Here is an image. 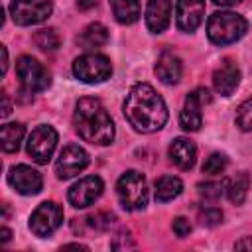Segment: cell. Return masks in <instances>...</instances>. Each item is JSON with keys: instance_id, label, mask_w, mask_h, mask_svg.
Listing matches in <instances>:
<instances>
[{"instance_id": "obj_36", "label": "cell", "mask_w": 252, "mask_h": 252, "mask_svg": "<svg viewBox=\"0 0 252 252\" xmlns=\"http://www.w3.org/2000/svg\"><path fill=\"white\" fill-rule=\"evenodd\" d=\"M217 6H234V4H238V2H242V0H213Z\"/></svg>"}, {"instance_id": "obj_1", "label": "cell", "mask_w": 252, "mask_h": 252, "mask_svg": "<svg viewBox=\"0 0 252 252\" xmlns=\"http://www.w3.org/2000/svg\"><path fill=\"white\" fill-rule=\"evenodd\" d=\"M124 116L136 132L152 134L165 126L167 106L148 83H136L124 100Z\"/></svg>"}, {"instance_id": "obj_8", "label": "cell", "mask_w": 252, "mask_h": 252, "mask_svg": "<svg viewBox=\"0 0 252 252\" xmlns=\"http://www.w3.org/2000/svg\"><path fill=\"white\" fill-rule=\"evenodd\" d=\"M57 140H59L57 132L51 126L41 124V126L32 130L28 144H26V152L35 163H47L55 152Z\"/></svg>"}, {"instance_id": "obj_21", "label": "cell", "mask_w": 252, "mask_h": 252, "mask_svg": "<svg viewBox=\"0 0 252 252\" xmlns=\"http://www.w3.org/2000/svg\"><path fill=\"white\" fill-rule=\"evenodd\" d=\"M181 191H183V181L175 175H163L156 181V199L159 203H165V201L179 197Z\"/></svg>"}, {"instance_id": "obj_16", "label": "cell", "mask_w": 252, "mask_h": 252, "mask_svg": "<svg viewBox=\"0 0 252 252\" xmlns=\"http://www.w3.org/2000/svg\"><path fill=\"white\" fill-rule=\"evenodd\" d=\"M171 22V0H148L146 26L152 33H161Z\"/></svg>"}, {"instance_id": "obj_34", "label": "cell", "mask_w": 252, "mask_h": 252, "mask_svg": "<svg viewBox=\"0 0 252 252\" xmlns=\"http://www.w3.org/2000/svg\"><path fill=\"white\" fill-rule=\"evenodd\" d=\"M10 236H12V232H10V228H6V226H2V228H0V240H2V242H8V240H10Z\"/></svg>"}, {"instance_id": "obj_24", "label": "cell", "mask_w": 252, "mask_h": 252, "mask_svg": "<svg viewBox=\"0 0 252 252\" xmlns=\"http://www.w3.org/2000/svg\"><path fill=\"white\" fill-rule=\"evenodd\" d=\"M33 43L41 51H55L61 45V35L53 28H43V30L33 33Z\"/></svg>"}, {"instance_id": "obj_22", "label": "cell", "mask_w": 252, "mask_h": 252, "mask_svg": "<svg viewBox=\"0 0 252 252\" xmlns=\"http://www.w3.org/2000/svg\"><path fill=\"white\" fill-rule=\"evenodd\" d=\"M106 41H108V30L100 22L89 24L81 35V43L87 47H98V45H104Z\"/></svg>"}, {"instance_id": "obj_23", "label": "cell", "mask_w": 252, "mask_h": 252, "mask_svg": "<svg viewBox=\"0 0 252 252\" xmlns=\"http://www.w3.org/2000/svg\"><path fill=\"white\" fill-rule=\"evenodd\" d=\"M248 187H250V177H248V173H246V171L238 173V175L228 183V187H226V195H228L230 203L240 205V203L246 199V195H248Z\"/></svg>"}, {"instance_id": "obj_26", "label": "cell", "mask_w": 252, "mask_h": 252, "mask_svg": "<svg viewBox=\"0 0 252 252\" xmlns=\"http://www.w3.org/2000/svg\"><path fill=\"white\" fill-rule=\"evenodd\" d=\"M234 122H236V126H238L242 132H250V130H252V96L246 98V100L236 108Z\"/></svg>"}, {"instance_id": "obj_11", "label": "cell", "mask_w": 252, "mask_h": 252, "mask_svg": "<svg viewBox=\"0 0 252 252\" xmlns=\"http://www.w3.org/2000/svg\"><path fill=\"white\" fill-rule=\"evenodd\" d=\"M89 165V154L79 144H69L61 150L55 161V173L59 179H71Z\"/></svg>"}, {"instance_id": "obj_4", "label": "cell", "mask_w": 252, "mask_h": 252, "mask_svg": "<svg viewBox=\"0 0 252 252\" xmlns=\"http://www.w3.org/2000/svg\"><path fill=\"white\" fill-rule=\"evenodd\" d=\"M116 197L126 211H142L150 197L146 177L136 169H128L116 181Z\"/></svg>"}, {"instance_id": "obj_20", "label": "cell", "mask_w": 252, "mask_h": 252, "mask_svg": "<svg viewBox=\"0 0 252 252\" xmlns=\"http://www.w3.org/2000/svg\"><path fill=\"white\" fill-rule=\"evenodd\" d=\"M24 126L20 122H8L0 128V146L4 152L12 154V152H18L22 140H24Z\"/></svg>"}, {"instance_id": "obj_29", "label": "cell", "mask_w": 252, "mask_h": 252, "mask_svg": "<svg viewBox=\"0 0 252 252\" xmlns=\"http://www.w3.org/2000/svg\"><path fill=\"white\" fill-rule=\"evenodd\" d=\"M87 222H89V226H93L96 230H106L114 222V215H110V213H96V215H91L87 219Z\"/></svg>"}, {"instance_id": "obj_37", "label": "cell", "mask_w": 252, "mask_h": 252, "mask_svg": "<svg viewBox=\"0 0 252 252\" xmlns=\"http://www.w3.org/2000/svg\"><path fill=\"white\" fill-rule=\"evenodd\" d=\"M2 73H6V69H8V51H6V47L2 45Z\"/></svg>"}, {"instance_id": "obj_19", "label": "cell", "mask_w": 252, "mask_h": 252, "mask_svg": "<svg viewBox=\"0 0 252 252\" xmlns=\"http://www.w3.org/2000/svg\"><path fill=\"white\" fill-rule=\"evenodd\" d=\"M118 24H134L140 18V0H108Z\"/></svg>"}, {"instance_id": "obj_32", "label": "cell", "mask_w": 252, "mask_h": 252, "mask_svg": "<svg viewBox=\"0 0 252 252\" xmlns=\"http://www.w3.org/2000/svg\"><path fill=\"white\" fill-rule=\"evenodd\" d=\"M2 100H4V106H2V118H6L10 112H12V104H10V96L4 93V96H2Z\"/></svg>"}, {"instance_id": "obj_14", "label": "cell", "mask_w": 252, "mask_h": 252, "mask_svg": "<svg viewBox=\"0 0 252 252\" xmlns=\"http://www.w3.org/2000/svg\"><path fill=\"white\" fill-rule=\"evenodd\" d=\"M205 16V2L203 0H177L175 4V24L181 32L191 33L195 32Z\"/></svg>"}, {"instance_id": "obj_10", "label": "cell", "mask_w": 252, "mask_h": 252, "mask_svg": "<svg viewBox=\"0 0 252 252\" xmlns=\"http://www.w3.org/2000/svg\"><path fill=\"white\" fill-rule=\"evenodd\" d=\"M211 102V93L207 89H195L187 94L185 98V104L179 112V124L183 130L187 132H197L203 124V114H201V108Z\"/></svg>"}, {"instance_id": "obj_28", "label": "cell", "mask_w": 252, "mask_h": 252, "mask_svg": "<svg viewBox=\"0 0 252 252\" xmlns=\"http://www.w3.org/2000/svg\"><path fill=\"white\" fill-rule=\"evenodd\" d=\"M199 222L203 226H217L219 222H222V211L217 207H205L199 211Z\"/></svg>"}, {"instance_id": "obj_25", "label": "cell", "mask_w": 252, "mask_h": 252, "mask_svg": "<svg viewBox=\"0 0 252 252\" xmlns=\"http://www.w3.org/2000/svg\"><path fill=\"white\" fill-rule=\"evenodd\" d=\"M224 187H226L224 181H207V183H199V185H197L201 199L211 201V203H215V201H219V199L222 197Z\"/></svg>"}, {"instance_id": "obj_17", "label": "cell", "mask_w": 252, "mask_h": 252, "mask_svg": "<svg viewBox=\"0 0 252 252\" xmlns=\"http://www.w3.org/2000/svg\"><path fill=\"white\" fill-rule=\"evenodd\" d=\"M169 159L173 161V165H177L179 169H191L195 165V158H197V148L189 138H175L169 144Z\"/></svg>"}, {"instance_id": "obj_31", "label": "cell", "mask_w": 252, "mask_h": 252, "mask_svg": "<svg viewBox=\"0 0 252 252\" xmlns=\"http://www.w3.org/2000/svg\"><path fill=\"white\" fill-rule=\"evenodd\" d=\"M236 250H252V236H244L242 240H238L234 244Z\"/></svg>"}, {"instance_id": "obj_12", "label": "cell", "mask_w": 252, "mask_h": 252, "mask_svg": "<svg viewBox=\"0 0 252 252\" xmlns=\"http://www.w3.org/2000/svg\"><path fill=\"white\" fill-rule=\"evenodd\" d=\"M102 189H104L102 179L96 175H89V177L79 179L75 185H71L67 199L75 209H85L102 195Z\"/></svg>"}, {"instance_id": "obj_5", "label": "cell", "mask_w": 252, "mask_h": 252, "mask_svg": "<svg viewBox=\"0 0 252 252\" xmlns=\"http://www.w3.org/2000/svg\"><path fill=\"white\" fill-rule=\"evenodd\" d=\"M73 75L87 85H96L112 75V65L110 59L100 53H85L73 61Z\"/></svg>"}, {"instance_id": "obj_13", "label": "cell", "mask_w": 252, "mask_h": 252, "mask_svg": "<svg viewBox=\"0 0 252 252\" xmlns=\"http://www.w3.org/2000/svg\"><path fill=\"white\" fill-rule=\"evenodd\" d=\"M8 183L14 187V191H18L20 195H37L43 187V177L37 169H33L32 165L20 163L14 165L8 173Z\"/></svg>"}, {"instance_id": "obj_27", "label": "cell", "mask_w": 252, "mask_h": 252, "mask_svg": "<svg viewBox=\"0 0 252 252\" xmlns=\"http://www.w3.org/2000/svg\"><path fill=\"white\" fill-rule=\"evenodd\" d=\"M226 165H228L226 156L215 152V154H211V156L205 159V163H203V173H205V175H220V173L226 169Z\"/></svg>"}, {"instance_id": "obj_7", "label": "cell", "mask_w": 252, "mask_h": 252, "mask_svg": "<svg viewBox=\"0 0 252 252\" xmlns=\"http://www.w3.org/2000/svg\"><path fill=\"white\" fill-rule=\"evenodd\" d=\"M8 10L18 26H35L51 16L53 4L51 0H12Z\"/></svg>"}, {"instance_id": "obj_15", "label": "cell", "mask_w": 252, "mask_h": 252, "mask_svg": "<svg viewBox=\"0 0 252 252\" xmlns=\"http://www.w3.org/2000/svg\"><path fill=\"white\" fill-rule=\"evenodd\" d=\"M238 83H240V69H238V65L234 61H230V59H222L220 65L213 73V87H215V91L219 94H222V96H230L236 91Z\"/></svg>"}, {"instance_id": "obj_18", "label": "cell", "mask_w": 252, "mask_h": 252, "mask_svg": "<svg viewBox=\"0 0 252 252\" xmlns=\"http://www.w3.org/2000/svg\"><path fill=\"white\" fill-rule=\"evenodd\" d=\"M181 71H183V65H181V59L169 51H163L159 57H158V63H156V75L161 83L165 85H175L179 83L181 79Z\"/></svg>"}, {"instance_id": "obj_30", "label": "cell", "mask_w": 252, "mask_h": 252, "mask_svg": "<svg viewBox=\"0 0 252 252\" xmlns=\"http://www.w3.org/2000/svg\"><path fill=\"white\" fill-rule=\"evenodd\" d=\"M171 228H173V232H175L179 238H185V236H189V232H191V222H189L185 217H177V219H173Z\"/></svg>"}, {"instance_id": "obj_9", "label": "cell", "mask_w": 252, "mask_h": 252, "mask_svg": "<svg viewBox=\"0 0 252 252\" xmlns=\"http://www.w3.org/2000/svg\"><path fill=\"white\" fill-rule=\"evenodd\" d=\"M61 222H63V209L53 201H43L30 217V230L35 236L45 238L53 234L61 226Z\"/></svg>"}, {"instance_id": "obj_33", "label": "cell", "mask_w": 252, "mask_h": 252, "mask_svg": "<svg viewBox=\"0 0 252 252\" xmlns=\"http://www.w3.org/2000/svg\"><path fill=\"white\" fill-rule=\"evenodd\" d=\"M77 6L79 10H91L96 6V0H77Z\"/></svg>"}, {"instance_id": "obj_6", "label": "cell", "mask_w": 252, "mask_h": 252, "mask_svg": "<svg viewBox=\"0 0 252 252\" xmlns=\"http://www.w3.org/2000/svg\"><path fill=\"white\" fill-rule=\"evenodd\" d=\"M16 73H18V79H20L24 91H28V93H39L51 85L49 71L32 55H22L16 61Z\"/></svg>"}, {"instance_id": "obj_2", "label": "cell", "mask_w": 252, "mask_h": 252, "mask_svg": "<svg viewBox=\"0 0 252 252\" xmlns=\"http://www.w3.org/2000/svg\"><path fill=\"white\" fill-rule=\"evenodd\" d=\"M73 126L77 134L94 146H108L114 140V122L104 104L94 96L79 98L73 112Z\"/></svg>"}, {"instance_id": "obj_35", "label": "cell", "mask_w": 252, "mask_h": 252, "mask_svg": "<svg viewBox=\"0 0 252 252\" xmlns=\"http://www.w3.org/2000/svg\"><path fill=\"white\" fill-rule=\"evenodd\" d=\"M63 250H89V248H87L85 244H77V242H75V244H65Z\"/></svg>"}, {"instance_id": "obj_3", "label": "cell", "mask_w": 252, "mask_h": 252, "mask_svg": "<svg viewBox=\"0 0 252 252\" xmlns=\"http://www.w3.org/2000/svg\"><path fill=\"white\" fill-rule=\"evenodd\" d=\"M246 20L236 12H215L207 22V35L215 45H228L246 33Z\"/></svg>"}]
</instances>
